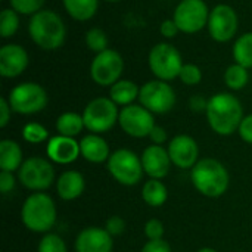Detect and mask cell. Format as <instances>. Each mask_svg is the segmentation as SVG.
Listing matches in <instances>:
<instances>
[{
  "label": "cell",
  "mask_w": 252,
  "mask_h": 252,
  "mask_svg": "<svg viewBox=\"0 0 252 252\" xmlns=\"http://www.w3.org/2000/svg\"><path fill=\"white\" fill-rule=\"evenodd\" d=\"M207 121L211 130L220 136H232L244 120L241 100L232 93H217L208 99Z\"/></svg>",
  "instance_id": "6da1fadb"
},
{
  "label": "cell",
  "mask_w": 252,
  "mask_h": 252,
  "mask_svg": "<svg viewBox=\"0 0 252 252\" xmlns=\"http://www.w3.org/2000/svg\"><path fill=\"white\" fill-rule=\"evenodd\" d=\"M193 188L207 198L223 196L230 183V176L226 167L216 158H201L190 170Z\"/></svg>",
  "instance_id": "7a4b0ae2"
},
{
  "label": "cell",
  "mask_w": 252,
  "mask_h": 252,
  "mask_svg": "<svg viewBox=\"0 0 252 252\" xmlns=\"http://www.w3.org/2000/svg\"><path fill=\"white\" fill-rule=\"evenodd\" d=\"M31 40L43 50H56L63 46L66 38V27L62 18L49 9L34 13L28 24Z\"/></svg>",
  "instance_id": "3957f363"
},
{
  "label": "cell",
  "mask_w": 252,
  "mask_h": 252,
  "mask_svg": "<svg viewBox=\"0 0 252 252\" xmlns=\"http://www.w3.org/2000/svg\"><path fill=\"white\" fill-rule=\"evenodd\" d=\"M58 211L55 201L43 192L31 193L22 204L21 220L34 233H47L56 223Z\"/></svg>",
  "instance_id": "277c9868"
},
{
  "label": "cell",
  "mask_w": 252,
  "mask_h": 252,
  "mask_svg": "<svg viewBox=\"0 0 252 252\" xmlns=\"http://www.w3.org/2000/svg\"><path fill=\"white\" fill-rule=\"evenodd\" d=\"M106 165L112 179L123 186L139 185L145 174L140 157L130 149H118L112 152Z\"/></svg>",
  "instance_id": "5b68a950"
},
{
  "label": "cell",
  "mask_w": 252,
  "mask_h": 252,
  "mask_svg": "<svg viewBox=\"0 0 252 252\" xmlns=\"http://www.w3.org/2000/svg\"><path fill=\"white\" fill-rule=\"evenodd\" d=\"M118 105L114 103L111 97H96L90 100L83 111L84 126L90 133L94 134L109 131L118 123Z\"/></svg>",
  "instance_id": "8992f818"
},
{
  "label": "cell",
  "mask_w": 252,
  "mask_h": 252,
  "mask_svg": "<svg viewBox=\"0 0 252 252\" xmlns=\"http://www.w3.org/2000/svg\"><path fill=\"white\" fill-rule=\"evenodd\" d=\"M13 112L21 115H32L41 112L49 102L47 92L37 83H21L15 86L7 96Z\"/></svg>",
  "instance_id": "52a82bcc"
},
{
  "label": "cell",
  "mask_w": 252,
  "mask_h": 252,
  "mask_svg": "<svg viewBox=\"0 0 252 252\" xmlns=\"http://www.w3.org/2000/svg\"><path fill=\"white\" fill-rule=\"evenodd\" d=\"M148 65L157 80L171 81L179 77L183 66V59L177 47L173 44L158 43L149 52Z\"/></svg>",
  "instance_id": "ba28073f"
},
{
  "label": "cell",
  "mask_w": 252,
  "mask_h": 252,
  "mask_svg": "<svg viewBox=\"0 0 252 252\" xmlns=\"http://www.w3.org/2000/svg\"><path fill=\"white\" fill-rule=\"evenodd\" d=\"M19 183L34 192L49 189L55 182V168L50 159L41 157L27 158L18 170Z\"/></svg>",
  "instance_id": "9c48e42d"
},
{
  "label": "cell",
  "mask_w": 252,
  "mask_h": 252,
  "mask_svg": "<svg viewBox=\"0 0 252 252\" xmlns=\"http://www.w3.org/2000/svg\"><path fill=\"white\" fill-rule=\"evenodd\" d=\"M176 92L162 80H151L140 87L139 102L152 114H167L176 105Z\"/></svg>",
  "instance_id": "30bf717a"
},
{
  "label": "cell",
  "mask_w": 252,
  "mask_h": 252,
  "mask_svg": "<svg viewBox=\"0 0 252 252\" xmlns=\"http://www.w3.org/2000/svg\"><path fill=\"white\" fill-rule=\"evenodd\" d=\"M210 9L204 0H182L173 13V21L185 34L199 32L208 25Z\"/></svg>",
  "instance_id": "8fae6325"
},
{
  "label": "cell",
  "mask_w": 252,
  "mask_h": 252,
  "mask_svg": "<svg viewBox=\"0 0 252 252\" xmlns=\"http://www.w3.org/2000/svg\"><path fill=\"white\" fill-rule=\"evenodd\" d=\"M123 71V56L114 49H106L97 53L90 63V77L97 86L102 87H111L118 80H121Z\"/></svg>",
  "instance_id": "7c38bea8"
},
{
  "label": "cell",
  "mask_w": 252,
  "mask_h": 252,
  "mask_svg": "<svg viewBox=\"0 0 252 252\" xmlns=\"http://www.w3.org/2000/svg\"><path fill=\"white\" fill-rule=\"evenodd\" d=\"M208 32L211 38L217 43L230 41L239 28V18L236 10L230 4H217L210 12L208 18Z\"/></svg>",
  "instance_id": "4fadbf2b"
},
{
  "label": "cell",
  "mask_w": 252,
  "mask_h": 252,
  "mask_svg": "<svg viewBox=\"0 0 252 252\" xmlns=\"http://www.w3.org/2000/svg\"><path fill=\"white\" fill-rule=\"evenodd\" d=\"M118 124L121 130L136 139L148 137L152 128L157 126L154 114L142 105H128L120 111Z\"/></svg>",
  "instance_id": "5bb4252c"
},
{
  "label": "cell",
  "mask_w": 252,
  "mask_h": 252,
  "mask_svg": "<svg viewBox=\"0 0 252 252\" xmlns=\"http://www.w3.org/2000/svg\"><path fill=\"white\" fill-rule=\"evenodd\" d=\"M173 165L182 170H192L199 161V146L189 134L174 136L167 146Z\"/></svg>",
  "instance_id": "9a60e30c"
},
{
  "label": "cell",
  "mask_w": 252,
  "mask_h": 252,
  "mask_svg": "<svg viewBox=\"0 0 252 252\" xmlns=\"http://www.w3.org/2000/svg\"><path fill=\"white\" fill-rule=\"evenodd\" d=\"M47 158L59 165H68L75 162L81 157L80 151V142H77L74 137L66 136H53L49 139L46 146Z\"/></svg>",
  "instance_id": "2e32d148"
},
{
  "label": "cell",
  "mask_w": 252,
  "mask_h": 252,
  "mask_svg": "<svg viewBox=\"0 0 252 252\" xmlns=\"http://www.w3.org/2000/svg\"><path fill=\"white\" fill-rule=\"evenodd\" d=\"M112 236L105 227H86L75 239V252H112Z\"/></svg>",
  "instance_id": "e0dca14e"
},
{
  "label": "cell",
  "mask_w": 252,
  "mask_h": 252,
  "mask_svg": "<svg viewBox=\"0 0 252 252\" xmlns=\"http://www.w3.org/2000/svg\"><path fill=\"white\" fill-rule=\"evenodd\" d=\"M28 66V53L19 44H4L0 49V75L4 78L19 77Z\"/></svg>",
  "instance_id": "ac0fdd59"
},
{
  "label": "cell",
  "mask_w": 252,
  "mask_h": 252,
  "mask_svg": "<svg viewBox=\"0 0 252 252\" xmlns=\"http://www.w3.org/2000/svg\"><path fill=\"white\" fill-rule=\"evenodd\" d=\"M140 159H142L145 174H148L151 179H157V180H162L170 173V167L173 164L170 159L168 151L159 145L148 146L143 151Z\"/></svg>",
  "instance_id": "d6986e66"
},
{
  "label": "cell",
  "mask_w": 252,
  "mask_h": 252,
  "mask_svg": "<svg viewBox=\"0 0 252 252\" xmlns=\"http://www.w3.org/2000/svg\"><path fill=\"white\" fill-rule=\"evenodd\" d=\"M80 151L81 157L92 164H103L108 162L111 154H109V145L100 134H86L80 140Z\"/></svg>",
  "instance_id": "ffe728a7"
},
{
  "label": "cell",
  "mask_w": 252,
  "mask_h": 252,
  "mask_svg": "<svg viewBox=\"0 0 252 252\" xmlns=\"http://www.w3.org/2000/svg\"><path fill=\"white\" fill-rule=\"evenodd\" d=\"M86 189L84 176L75 170L63 171L56 180V192L63 201H74L83 195Z\"/></svg>",
  "instance_id": "44dd1931"
},
{
  "label": "cell",
  "mask_w": 252,
  "mask_h": 252,
  "mask_svg": "<svg viewBox=\"0 0 252 252\" xmlns=\"http://www.w3.org/2000/svg\"><path fill=\"white\" fill-rule=\"evenodd\" d=\"M24 155L21 146L10 139H3L0 142V168L1 171H18L24 162Z\"/></svg>",
  "instance_id": "7402d4cb"
},
{
  "label": "cell",
  "mask_w": 252,
  "mask_h": 252,
  "mask_svg": "<svg viewBox=\"0 0 252 252\" xmlns=\"http://www.w3.org/2000/svg\"><path fill=\"white\" fill-rule=\"evenodd\" d=\"M140 87L131 80H118L115 84L109 87V97L118 106L133 105L136 99H139Z\"/></svg>",
  "instance_id": "603a6c76"
},
{
  "label": "cell",
  "mask_w": 252,
  "mask_h": 252,
  "mask_svg": "<svg viewBox=\"0 0 252 252\" xmlns=\"http://www.w3.org/2000/svg\"><path fill=\"white\" fill-rule=\"evenodd\" d=\"M66 13L75 21L92 19L99 7V0H62Z\"/></svg>",
  "instance_id": "cb8c5ba5"
},
{
  "label": "cell",
  "mask_w": 252,
  "mask_h": 252,
  "mask_svg": "<svg viewBox=\"0 0 252 252\" xmlns=\"http://www.w3.org/2000/svg\"><path fill=\"white\" fill-rule=\"evenodd\" d=\"M167 198H168V189L161 180L149 179L142 188V199L149 207L158 208L165 204Z\"/></svg>",
  "instance_id": "d4e9b609"
},
{
  "label": "cell",
  "mask_w": 252,
  "mask_h": 252,
  "mask_svg": "<svg viewBox=\"0 0 252 252\" xmlns=\"http://www.w3.org/2000/svg\"><path fill=\"white\" fill-rule=\"evenodd\" d=\"M55 126H56V131L61 136H66V137H75L83 131V128H86L83 115L71 111L61 114Z\"/></svg>",
  "instance_id": "484cf974"
},
{
  "label": "cell",
  "mask_w": 252,
  "mask_h": 252,
  "mask_svg": "<svg viewBox=\"0 0 252 252\" xmlns=\"http://www.w3.org/2000/svg\"><path fill=\"white\" fill-rule=\"evenodd\" d=\"M233 59L236 63L252 68V32H245L236 38L233 44Z\"/></svg>",
  "instance_id": "4316f807"
},
{
  "label": "cell",
  "mask_w": 252,
  "mask_h": 252,
  "mask_svg": "<svg viewBox=\"0 0 252 252\" xmlns=\"http://www.w3.org/2000/svg\"><path fill=\"white\" fill-rule=\"evenodd\" d=\"M250 81V72L248 68L239 65V63H232L230 66H227V69L224 71V83L230 90H242Z\"/></svg>",
  "instance_id": "83f0119b"
},
{
  "label": "cell",
  "mask_w": 252,
  "mask_h": 252,
  "mask_svg": "<svg viewBox=\"0 0 252 252\" xmlns=\"http://www.w3.org/2000/svg\"><path fill=\"white\" fill-rule=\"evenodd\" d=\"M22 139L27 143L38 145L43 142H49V130L40 123H27L22 127Z\"/></svg>",
  "instance_id": "f1b7e54d"
},
{
  "label": "cell",
  "mask_w": 252,
  "mask_h": 252,
  "mask_svg": "<svg viewBox=\"0 0 252 252\" xmlns=\"http://www.w3.org/2000/svg\"><path fill=\"white\" fill-rule=\"evenodd\" d=\"M19 28V16L18 12L10 9H3L0 13V35L3 38H9L16 34Z\"/></svg>",
  "instance_id": "f546056e"
},
{
  "label": "cell",
  "mask_w": 252,
  "mask_h": 252,
  "mask_svg": "<svg viewBox=\"0 0 252 252\" xmlns=\"http://www.w3.org/2000/svg\"><path fill=\"white\" fill-rule=\"evenodd\" d=\"M86 44L96 55L106 50V49H109L108 47V35H106V32L102 28H97V27L90 28L86 32Z\"/></svg>",
  "instance_id": "4dcf8cb0"
},
{
  "label": "cell",
  "mask_w": 252,
  "mask_h": 252,
  "mask_svg": "<svg viewBox=\"0 0 252 252\" xmlns=\"http://www.w3.org/2000/svg\"><path fill=\"white\" fill-rule=\"evenodd\" d=\"M37 252H68L65 241L55 233H46L37 247Z\"/></svg>",
  "instance_id": "1f68e13d"
},
{
  "label": "cell",
  "mask_w": 252,
  "mask_h": 252,
  "mask_svg": "<svg viewBox=\"0 0 252 252\" xmlns=\"http://www.w3.org/2000/svg\"><path fill=\"white\" fill-rule=\"evenodd\" d=\"M179 78L186 86H198L202 81V71L196 63H183Z\"/></svg>",
  "instance_id": "d6a6232c"
},
{
  "label": "cell",
  "mask_w": 252,
  "mask_h": 252,
  "mask_svg": "<svg viewBox=\"0 0 252 252\" xmlns=\"http://www.w3.org/2000/svg\"><path fill=\"white\" fill-rule=\"evenodd\" d=\"M46 0H9L10 7L21 15H34L40 12Z\"/></svg>",
  "instance_id": "836d02e7"
},
{
  "label": "cell",
  "mask_w": 252,
  "mask_h": 252,
  "mask_svg": "<svg viewBox=\"0 0 252 252\" xmlns=\"http://www.w3.org/2000/svg\"><path fill=\"white\" fill-rule=\"evenodd\" d=\"M165 233V227L161 220L158 219H151L145 224V235L149 241H158L162 239Z\"/></svg>",
  "instance_id": "e575fe53"
},
{
  "label": "cell",
  "mask_w": 252,
  "mask_h": 252,
  "mask_svg": "<svg viewBox=\"0 0 252 252\" xmlns=\"http://www.w3.org/2000/svg\"><path fill=\"white\" fill-rule=\"evenodd\" d=\"M105 229L112 238L120 236L126 230V220L123 217H120V216H111L105 223Z\"/></svg>",
  "instance_id": "d590c367"
},
{
  "label": "cell",
  "mask_w": 252,
  "mask_h": 252,
  "mask_svg": "<svg viewBox=\"0 0 252 252\" xmlns=\"http://www.w3.org/2000/svg\"><path fill=\"white\" fill-rule=\"evenodd\" d=\"M16 186V179L10 171H0V192L3 195L12 192Z\"/></svg>",
  "instance_id": "8d00e7d4"
},
{
  "label": "cell",
  "mask_w": 252,
  "mask_h": 252,
  "mask_svg": "<svg viewBox=\"0 0 252 252\" xmlns=\"http://www.w3.org/2000/svg\"><path fill=\"white\" fill-rule=\"evenodd\" d=\"M241 139L247 143L252 145V114L244 117L241 126H239V130H238Z\"/></svg>",
  "instance_id": "74e56055"
},
{
  "label": "cell",
  "mask_w": 252,
  "mask_h": 252,
  "mask_svg": "<svg viewBox=\"0 0 252 252\" xmlns=\"http://www.w3.org/2000/svg\"><path fill=\"white\" fill-rule=\"evenodd\" d=\"M140 252H171V247L168 245V242H165L164 239H158V241H148L142 251Z\"/></svg>",
  "instance_id": "f35d334b"
},
{
  "label": "cell",
  "mask_w": 252,
  "mask_h": 252,
  "mask_svg": "<svg viewBox=\"0 0 252 252\" xmlns=\"http://www.w3.org/2000/svg\"><path fill=\"white\" fill-rule=\"evenodd\" d=\"M179 31H180V30H179V27L176 25V22L173 21V18H171V19H165V21L161 22L159 32H161L162 37H165V38H173V37L177 35Z\"/></svg>",
  "instance_id": "ab89813d"
},
{
  "label": "cell",
  "mask_w": 252,
  "mask_h": 252,
  "mask_svg": "<svg viewBox=\"0 0 252 252\" xmlns=\"http://www.w3.org/2000/svg\"><path fill=\"white\" fill-rule=\"evenodd\" d=\"M148 137L151 139L152 145H159V146H162V145L167 142L168 134H167L165 128H162L161 126H155V127L152 128V131L149 133Z\"/></svg>",
  "instance_id": "60d3db41"
},
{
  "label": "cell",
  "mask_w": 252,
  "mask_h": 252,
  "mask_svg": "<svg viewBox=\"0 0 252 252\" xmlns=\"http://www.w3.org/2000/svg\"><path fill=\"white\" fill-rule=\"evenodd\" d=\"M10 115H12L10 103H9V100L6 97H1L0 99V127L1 128H4L9 124Z\"/></svg>",
  "instance_id": "b9f144b4"
},
{
  "label": "cell",
  "mask_w": 252,
  "mask_h": 252,
  "mask_svg": "<svg viewBox=\"0 0 252 252\" xmlns=\"http://www.w3.org/2000/svg\"><path fill=\"white\" fill-rule=\"evenodd\" d=\"M207 106H208V99H205L204 96H192L189 100V108L193 112H207Z\"/></svg>",
  "instance_id": "7bdbcfd3"
},
{
  "label": "cell",
  "mask_w": 252,
  "mask_h": 252,
  "mask_svg": "<svg viewBox=\"0 0 252 252\" xmlns=\"http://www.w3.org/2000/svg\"><path fill=\"white\" fill-rule=\"evenodd\" d=\"M198 252H217L216 250H213V248H201Z\"/></svg>",
  "instance_id": "ee69618b"
},
{
  "label": "cell",
  "mask_w": 252,
  "mask_h": 252,
  "mask_svg": "<svg viewBox=\"0 0 252 252\" xmlns=\"http://www.w3.org/2000/svg\"><path fill=\"white\" fill-rule=\"evenodd\" d=\"M105 1H109V3H114V1H118V0H105Z\"/></svg>",
  "instance_id": "f6af8a7d"
}]
</instances>
